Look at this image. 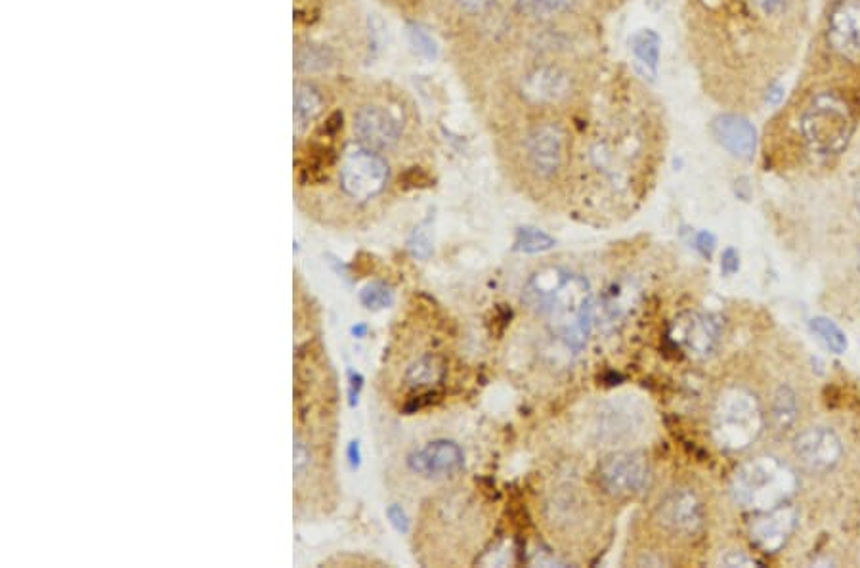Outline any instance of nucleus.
<instances>
[{"mask_svg": "<svg viewBox=\"0 0 860 568\" xmlns=\"http://www.w3.org/2000/svg\"><path fill=\"white\" fill-rule=\"evenodd\" d=\"M524 301L532 310L545 314L549 326L560 339L580 350L593 324V299L585 278L566 272H545L530 280Z\"/></svg>", "mask_w": 860, "mask_h": 568, "instance_id": "nucleus-1", "label": "nucleus"}, {"mask_svg": "<svg viewBox=\"0 0 860 568\" xmlns=\"http://www.w3.org/2000/svg\"><path fill=\"white\" fill-rule=\"evenodd\" d=\"M518 163L534 184H553L570 167L572 134L555 113L532 115L516 142Z\"/></svg>", "mask_w": 860, "mask_h": 568, "instance_id": "nucleus-2", "label": "nucleus"}, {"mask_svg": "<svg viewBox=\"0 0 860 568\" xmlns=\"http://www.w3.org/2000/svg\"><path fill=\"white\" fill-rule=\"evenodd\" d=\"M796 490V473L776 458L752 459L732 479L734 500L757 511H769L790 502Z\"/></svg>", "mask_w": 860, "mask_h": 568, "instance_id": "nucleus-3", "label": "nucleus"}, {"mask_svg": "<svg viewBox=\"0 0 860 568\" xmlns=\"http://www.w3.org/2000/svg\"><path fill=\"white\" fill-rule=\"evenodd\" d=\"M853 132L851 111L838 94L822 92L801 115V134L809 152L830 159L845 150Z\"/></svg>", "mask_w": 860, "mask_h": 568, "instance_id": "nucleus-4", "label": "nucleus"}, {"mask_svg": "<svg viewBox=\"0 0 860 568\" xmlns=\"http://www.w3.org/2000/svg\"><path fill=\"white\" fill-rule=\"evenodd\" d=\"M763 429V412L755 394L732 387L719 396L713 410V435L719 446L738 452L750 448Z\"/></svg>", "mask_w": 860, "mask_h": 568, "instance_id": "nucleus-5", "label": "nucleus"}, {"mask_svg": "<svg viewBox=\"0 0 860 568\" xmlns=\"http://www.w3.org/2000/svg\"><path fill=\"white\" fill-rule=\"evenodd\" d=\"M387 159L362 144H354L343 153L339 167V188L343 196L354 203H367L387 188Z\"/></svg>", "mask_w": 860, "mask_h": 568, "instance_id": "nucleus-6", "label": "nucleus"}, {"mask_svg": "<svg viewBox=\"0 0 860 568\" xmlns=\"http://www.w3.org/2000/svg\"><path fill=\"white\" fill-rule=\"evenodd\" d=\"M648 463L643 456L618 452L602 459L597 482L602 492L614 500H629L641 494L648 484Z\"/></svg>", "mask_w": 860, "mask_h": 568, "instance_id": "nucleus-7", "label": "nucleus"}, {"mask_svg": "<svg viewBox=\"0 0 860 568\" xmlns=\"http://www.w3.org/2000/svg\"><path fill=\"white\" fill-rule=\"evenodd\" d=\"M402 119L383 102H366L354 113L356 142L375 152H387L402 138Z\"/></svg>", "mask_w": 860, "mask_h": 568, "instance_id": "nucleus-8", "label": "nucleus"}, {"mask_svg": "<svg viewBox=\"0 0 860 568\" xmlns=\"http://www.w3.org/2000/svg\"><path fill=\"white\" fill-rule=\"evenodd\" d=\"M656 521L671 536L692 538L704 528V503L690 488L669 490L656 507Z\"/></svg>", "mask_w": 860, "mask_h": 568, "instance_id": "nucleus-9", "label": "nucleus"}, {"mask_svg": "<svg viewBox=\"0 0 860 568\" xmlns=\"http://www.w3.org/2000/svg\"><path fill=\"white\" fill-rule=\"evenodd\" d=\"M794 454L809 473H828L838 467L843 458V442L836 431L828 427H813L796 438Z\"/></svg>", "mask_w": 860, "mask_h": 568, "instance_id": "nucleus-10", "label": "nucleus"}, {"mask_svg": "<svg viewBox=\"0 0 860 568\" xmlns=\"http://www.w3.org/2000/svg\"><path fill=\"white\" fill-rule=\"evenodd\" d=\"M828 44L841 60L860 64V0H839L828 20Z\"/></svg>", "mask_w": 860, "mask_h": 568, "instance_id": "nucleus-11", "label": "nucleus"}, {"mask_svg": "<svg viewBox=\"0 0 860 568\" xmlns=\"http://www.w3.org/2000/svg\"><path fill=\"white\" fill-rule=\"evenodd\" d=\"M465 454L452 440L430 442L423 450L413 452L408 459L409 469L427 479L452 477L463 469Z\"/></svg>", "mask_w": 860, "mask_h": 568, "instance_id": "nucleus-12", "label": "nucleus"}, {"mask_svg": "<svg viewBox=\"0 0 860 568\" xmlns=\"http://www.w3.org/2000/svg\"><path fill=\"white\" fill-rule=\"evenodd\" d=\"M797 526L796 507L784 503L761 515L752 523V540L765 553H776L788 544Z\"/></svg>", "mask_w": 860, "mask_h": 568, "instance_id": "nucleus-13", "label": "nucleus"}, {"mask_svg": "<svg viewBox=\"0 0 860 568\" xmlns=\"http://www.w3.org/2000/svg\"><path fill=\"white\" fill-rule=\"evenodd\" d=\"M721 328L715 318L690 312L675 324V341L694 358H708L719 345Z\"/></svg>", "mask_w": 860, "mask_h": 568, "instance_id": "nucleus-14", "label": "nucleus"}, {"mask_svg": "<svg viewBox=\"0 0 860 568\" xmlns=\"http://www.w3.org/2000/svg\"><path fill=\"white\" fill-rule=\"evenodd\" d=\"M711 132L717 142L740 159H752L757 148V132L752 123L740 115L723 113L713 119Z\"/></svg>", "mask_w": 860, "mask_h": 568, "instance_id": "nucleus-15", "label": "nucleus"}, {"mask_svg": "<svg viewBox=\"0 0 860 568\" xmlns=\"http://www.w3.org/2000/svg\"><path fill=\"white\" fill-rule=\"evenodd\" d=\"M578 0H513L516 18L526 23H555L568 16Z\"/></svg>", "mask_w": 860, "mask_h": 568, "instance_id": "nucleus-16", "label": "nucleus"}, {"mask_svg": "<svg viewBox=\"0 0 860 568\" xmlns=\"http://www.w3.org/2000/svg\"><path fill=\"white\" fill-rule=\"evenodd\" d=\"M444 373H446V360H444V356L429 352V354L419 356L409 366L408 370H406V375H404V381H406V385L411 387V389L421 391V389H427V387H432V385H438L444 379Z\"/></svg>", "mask_w": 860, "mask_h": 568, "instance_id": "nucleus-17", "label": "nucleus"}, {"mask_svg": "<svg viewBox=\"0 0 860 568\" xmlns=\"http://www.w3.org/2000/svg\"><path fill=\"white\" fill-rule=\"evenodd\" d=\"M323 110V94L308 83H301L295 88V125L297 131H304L310 121H314Z\"/></svg>", "mask_w": 860, "mask_h": 568, "instance_id": "nucleus-18", "label": "nucleus"}, {"mask_svg": "<svg viewBox=\"0 0 860 568\" xmlns=\"http://www.w3.org/2000/svg\"><path fill=\"white\" fill-rule=\"evenodd\" d=\"M797 416H799L797 394L788 385H782L773 396L774 427L786 433L796 425Z\"/></svg>", "mask_w": 860, "mask_h": 568, "instance_id": "nucleus-19", "label": "nucleus"}, {"mask_svg": "<svg viewBox=\"0 0 860 568\" xmlns=\"http://www.w3.org/2000/svg\"><path fill=\"white\" fill-rule=\"evenodd\" d=\"M631 48L635 58L646 67V71L654 75L660 62V37L652 29H641L633 35Z\"/></svg>", "mask_w": 860, "mask_h": 568, "instance_id": "nucleus-20", "label": "nucleus"}, {"mask_svg": "<svg viewBox=\"0 0 860 568\" xmlns=\"http://www.w3.org/2000/svg\"><path fill=\"white\" fill-rule=\"evenodd\" d=\"M811 331L817 335L818 339H820L828 349L832 350V352H836V354H843V352L847 350V347H849V341H847L845 333H843L838 324H836V322H832L830 318H824V316L813 318V320H811Z\"/></svg>", "mask_w": 860, "mask_h": 568, "instance_id": "nucleus-21", "label": "nucleus"}, {"mask_svg": "<svg viewBox=\"0 0 860 568\" xmlns=\"http://www.w3.org/2000/svg\"><path fill=\"white\" fill-rule=\"evenodd\" d=\"M335 56L322 44H304L297 50V69L301 71H323L333 64Z\"/></svg>", "mask_w": 860, "mask_h": 568, "instance_id": "nucleus-22", "label": "nucleus"}, {"mask_svg": "<svg viewBox=\"0 0 860 568\" xmlns=\"http://www.w3.org/2000/svg\"><path fill=\"white\" fill-rule=\"evenodd\" d=\"M555 240L538 228H520L516 234L515 249L522 253H541L549 251Z\"/></svg>", "mask_w": 860, "mask_h": 568, "instance_id": "nucleus-23", "label": "nucleus"}, {"mask_svg": "<svg viewBox=\"0 0 860 568\" xmlns=\"http://www.w3.org/2000/svg\"><path fill=\"white\" fill-rule=\"evenodd\" d=\"M408 39L409 44L413 46V50L419 56H423L427 60H434L438 56V46H436L434 39L430 37L429 33L421 25L408 23Z\"/></svg>", "mask_w": 860, "mask_h": 568, "instance_id": "nucleus-24", "label": "nucleus"}, {"mask_svg": "<svg viewBox=\"0 0 860 568\" xmlns=\"http://www.w3.org/2000/svg\"><path fill=\"white\" fill-rule=\"evenodd\" d=\"M360 301L369 310H381V308H387V306L392 305L394 295H392V291H390V287H387V285L381 284V282H373V284L366 285L362 289Z\"/></svg>", "mask_w": 860, "mask_h": 568, "instance_id": "nucleus-25", "label": "nucleus"}, {"mask_svg": "<svg viewBox=\"0 0 860 568\" xmlns=\"http://www.w3.org/2000/svg\"><path fill=\"white\" fill-rule=\"evenodd\" d=\"M409 251L413 253V257L419 259H429L432 253V238H430L429 228L427 226H419L413 236L409 238Z\"/></svg>", "mask_w": 860, "mask_h": 568, "instance_id": "nucleus-26", "label": "nucleus"}, {"mask_svg": "<svg viewBox=\"0 0 860 568\" xmlns=\"http://www.w3.org/2000/svg\"><path fill=\"white\" fill-rule=\"evenodd\" d=\"M497 0H453V4L469 18L488 14Z\"/></svg>", "mask_w": 860, "mask_h": 568, "instance_id": "nucleus-27", "label": "nucleus"}, {"mask_svg": "<svg viewBox=\"0 0 860 568\" xmlns=\"http://www.w3.org/2000/svg\"><path fill=\"white\" fill-rule=\"evenodd\" d=\"M429 182V175L423 169H419V167H409L408 171H404V175H400V186L404 190L429 186Z\"/></svg>", "mask_w": 860, "mask_h": 568, "instance_id": "nucleus-28", "label": "nucleus"}, {"mask_svg": "<svg viewBox=\"0 0 860 568\" xmlns=\"http://www.w3.org/2000/svg\"><path fill=\"white\" fill-rule=\"evenodd\" d=\"M752 4L757 8V12H759L761 16H767V18H778V16H782V14H784L788 0H752Z\"/></svg>", "mask_w": 860, "mask_h": 568, "instance_id": "nucleus-29", "label": "nucleus"}, {"mask_svg": "<svg viewBox=\"0 0 860 568\" xmlns=\"http://www.w3.org/2000/svg\"><path fill=\"white\" fill-rule=\"evenodd\" d=\"M310 465V452L306 442H302L301 438H295V475L302 477L306 473Z\"/></svg>", "mask_w": 860, "mask_h": 568, "instance_id": "nucleus-30", "label": "nucleus"}, {"mask_svg": "<svg viewBox=\"0 0 860 568\" xmlns=\"http://www.w3.org/2000/svg\"><path fill=\"white\" fill-rule=\"evenodd\" d=\"M387 515L388 519H390V523H392V526H394L398 532H408V517H406V513L402 511V507H398V505H390V507H388Z\"/></svg>", "mask_w": 860, "mask_h": 568, "instance_id": "nucleus-31", "label": "nucleus"}, {"mask_svg": "<svg viewBox=\"0 0 860 568\" xmlns=\"http://www.w3.org/2000/svg\"><path fill=\"white\" fill-rule=\"evenodd\" d=\"M738 266H740V259H738V253H736L734 249H727V251L723 253V263H721V270H723L725 274H734V272L738 270Z\"/></svg>", "mask_w": 860, "mask_h": 568, "instance_id": "nucleus-32", "label": "nucleus"}, {"mask_svg": "<svg viewBox=\"0 0 860 568\" xmlns=\"http://www.w3.org/2000/svg\"><path fill=\"white\" fill-rule=\"evenodd\" d=\"M713 245H715V238L711 236L710 232H700V234H698V238H696V247H698L706 257H710L711 251H713Z\"/></svg>", "mask_w": 860, "mask_h": 568, "instance_id": "nucleus-33", "label": "nucleus"}, {"mask_svg": "<svg viewBox=\"0 0 860 568\" xmlns=\"http://www.w3.org/2000/svg\"><path fill=\"white\" fill-rule=\"evenodd\" d=\"M362 375H358V373H350V404L354 406L356 402H358V394H360V389H362Z\"/></svg>", "mask_w": 860, "mask_h": 568, "instance_id": "nucleus-34", "label": "nucleus"}, {"mask_svg": "<svg viewBox=\"0 0 860 568\" xmlns=\"http://www.w3.org/2000/svg\"><path fill=\"white\" fill-rule=\"evenodd\" d=\"M782 98H784V88L780 87V85L769 87V90H767V102H769V104L776 106Z\"/></svg>", "mask_w": 860, "mask_h": 568, "instance_id": "nucleus-35", "label": "nucleus"}, {"mask_svg": "<svg viewBox=\"0 0 860 568\" xmlns=\"http://www.w3.org/2000/svg\"><path fill=\"white\" fill-rule=\"evenodd\" d=\"M348 458H350V465H352V469H356V467L360 465V446H358V442H350V448H348Z\"/></svg>", "mask_w": 860, "mask_h": 568, "instance_id": "nucleus-36", "label": "nucleus"}, {"mask_svg": "<svg viewBox=\"0 0 860 568\" xmlns=\"http://www.w3.org/2000/svg\"><path fill=\"white\" fill-rule=\"evenodd\" d=\"M667 0H646V6L652 10V12H658V10H662L664 6H666Z\"/></svg>", "mask_w": 860, "mask_h": 568, "instance_id": "nucleus-37", "label": "nucleus"}, {"mask_svg": "<svg viewBox=\"0 0 860 568\" xmlns=\"http://www.w3.org/2000/svg\"><path fill=\"white\" fill-rule=\"evenodd\" d=\"M366 331V326H356V328L352 329V333H354V335H358V337H362Z\"/></svg>", "mask_w": 860, "mask_h": 568, "instance_id": "nucleus-38", "label": "nucleus"}, {"mask_svg": "<svg viewBox=\"0 0 860 568\" xmlns=\"http://www.w3.org/2000/svg\"><path fill=\"white\" fill-rule=\"evenodd\" d=\"M855 197H857V207H859V213H860V182H859V186H857V194H855Z\"/></svg>", "mask_w": 860, "mask_h": 568, "instance_id": "nucleus-39", "label": "nucleus"}, {"mask_svg": "<svg viewBox=\"0 0 860 568\" xmlns=\"http://www.w3.org/2000/svg\"><path fill=\"white\" fill-rule=\"evenodd\" d=\"M859 268H860V255H859Z\"/></svg>", "mask_w": 860, "mask_h": 568, "instance_id": "nucleus-40", "label": "nucleus"}]
</instances>
